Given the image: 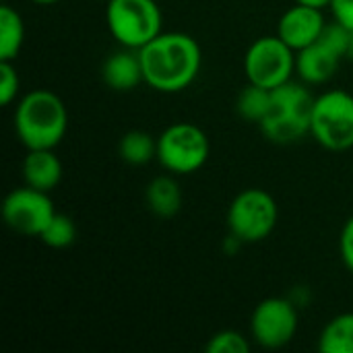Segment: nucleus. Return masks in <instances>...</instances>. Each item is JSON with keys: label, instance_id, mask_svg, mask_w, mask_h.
<instances>
[{"label": "nucleus", "instance_id": "nucleus-1", "mask_svg": "<svg viewBox=\"0 0 353 353\" xmlns=\"http://www.w3.org/2000/svg\"><path fill=\"white\" fill-rule=\"evenodd\" d=\"M145 83L159 93H180L188 89L203 66L199 41L182 31H161L139 50Z\"/></svg>", "mask_w": 353, "mask_h": 353}, {"label": "nucleus", "instance_id": "nucleus-2", "mask_svg": "<svg viewBox=\"0 0 353 353\" xmlns=\"http://www.w3.org/2000/svg\"><path fill=\"white\" fill-rule=\"evenodd\" d=\"M12 124L27 151L56 149L68 130V110L54 91L33 89L19 97Z\"/></svg>", "mask_w": 353, "mask_h": 353}, {"label": "nucleus", "instance_id": "nucleus-3", "mask_svg": "<svg viewBox=\"0 0 353 353\" xmlns=\"http://www.w3.org/2000/svg\"><path fill=\"white\" fill-rule=\"evenodd\" d=\"M314 95L306 83L288 81L271 91V108L259 124L267 141L294 145L310 134Z\"/></svg>", "mask_w": 353, "mask_h": 353}, {"label": "nucleus", "instance_id": "nucleus-4", "mask_svg": "<svg viewBox=\"0 0 353 353\" xmlns=\"http://www.w3.org/2000/svg\"><path fill=\"white\" fill-rule=\"evenodd\" d=\"M105 25L120 46L141 50L163 31V14L157 0H108Z\"/></svg>", "mask_w": 353, "mask_h": 353}, {"label": "nucleus", "instance_id": "nucleus-5", "mask_svg": "<svg viewBox=\"0 0 353 353\" xmlns=\"http://www.w3.org/2000/svg\"><path fill=\"white\" fill-rule=\"evenodd\" d=\"M353 43V31L345 29L341 23H327L321 37L308 48L296 52V74L306 85H325L329 83L341 60L350 56Z\"/></svg>", "mask_w": 353, "mask_h": 353}, {"label": "nucleus", "instance_id": "nucleus-6", "mask_svg": "<svg viewBox=\"0 0 353 353\" xmlns=\"http://www.w3.org/2000/svg\"><path fill=\"white\" fill-rule=\"evenodd\" d=\"M310 137L327 151L353 147V95L345 89H329L314 97Z\"/></svg>", "mask_w": 353, "mask_h": 353}, {"label": "nucleus", "instance_id": "nucleus-7", "mask_svg": "<svg viewBox=\"0 0 353 353\" xmlns=\"http://www.w3.org/2000/svg\"><path fill=\"white\" fill-rule=\"evenodd\" d=\"M211 153L209 137L192 122H174L157 137V161L174 176L199 172Z\"/></svg>", "mask_w": 353, "mask_h": 353}, {"label": "nucleus", "instance_id": "nucleus-8", "mask_svg": "<svg viewBox=\"0 0 353 353\" xmlns=\"http://www.w3.org/2000/svg\"><path fill=\"white\" fill-rule=\"evenodd\" d=\"M225 221L230 234L244 244H259L273 234L279 221V207L267 190L246 188L230 203Z\"/></svg>", "mask_w": 353, "mask_h": 353}, {"label": "nucleus", "instance_id": "nucleus-9", "mask_svg": "<svg viewBox=\"0 0 353 353\" xmlns=\"http://www.w3.org/2000/svg\"><path fill=\"white\" fill-rule=\"evenodd\" d=\"M296 72V52L275 33L254 39L244 54V74L248 83L275 89L292 81Z\"/></svg>", "mask_w": 353, "mask_h": 353}, {"label": "nucleus", "instance_id": "nucleus-10", "mask_svg": "<svg viewBox=\"0 0 353 353\" xmlns=\"http://www.w3.org/2000/svg\"><path fill=\"white\" fill-rule=\"evenodd\" d=\"M298 304L290 298H265L256 304L250 319L252 341L263 350H281L298 333Z\"/></svg>", "mask_w": 353, "mask_h": 353}, {"label": "nucleus", "instance_id": "nucleus-11", "mask_svg": "<svg viewBox=\"0 0 353 353\" xmlns=\"http://www.w3.org/2000/svg\"><path fill=\"white\" fill-rule=\"evenodd\" d=\"M56 213L58 211L54 209L50 192L31 188L27 184L12 188L2 203V219L6 228L29 238H39Z\"/></svg>", "mask_w": 353, "mask_h": 353}, {"label": "nucleus", "instance_id": "nucleus-12", "mask_svg": "<svg viewBox=\"0 0 353 353\" xmlns=\"http://www.w3.org/2000/svg\"><path fill=\"white\" fill-rule=\"evenodd\" d=\"M325 27H327V21H325L323 8L296 2L279 17L277 35L294 52H300L308 48L310 43H314L321 37Z\"/></svg>", "mask_w": 353, "mask_h": 353}, {"label": "nucleus", "instance_id": "nucleus-13", "mask_svg": "<svg viewBox=\"0 0 353 353\" xmlns=\"http://www.w3.org/2000/svg\"><path fill=\"white\" fill-rule=\"evenodd\" d=\"M101 79L112 91L118 93L132 91L141 83H145L139 50L120 46V50L112 52L101 64Z\"/></svg>", "mask_w": 353, "mask_h": 353}, {"label": "nucleus", "instance_id": "nucleus-14", "mask_svg": "<svg viewBox=\"0 0 353 353\" xmlns=\"http://www.w3.org/2000/svg\"><path fill=\"white\" fill-rule=\"evenodd\" d=\"M23 182L31 188L52 192L62 182V161L54 149H31L27 151L23 165Z\"/></svg>", "mask_w": 353, "mask_h": 353}, {"label": "nucleus", "instance_id": "nucleus-15", "mask_svg": "<svg viewBox=\"0 0 353 353\" xmlns=\"http://www.w3.org/2000/svg\"><path fill=\"white\" fill-rule=\"evenodd\" d=\"M182 201H184L182 188L178 180L174 178V174L170 172L155 176L145 188V203L155 217H161V219L176 217L182 209Z\"/></svg>", "mask_w": 353, "mask_h": 353}, {"label": "nucleus", "instance_id": "nucleus-16", "mask_svg": "<svg viewBox=\"0 0 353 353\" xmlns=\"http://www.w3.org/2000/svg\"><path fill=\"white\" fill-rule=\"evenodd\" d=\"M25 43V23L17 8L0 6V60H17Z\"/></svg>", "mask_w": 353, "mask_h": 353}, {"label": "nucleus", "instance_id": "nucleus-17", "mask_svg": "<svg viewBox=\"0 0 353 353\" xmlns=\"http://www.w3.org/2000/svg\"><path fill=\"white\" fill-rule=\"evenodd\" d=\"M118 155L128 165H147L157 159V139L147 130H128L118 143Z\"/></svg>", "mask_w": 353, "mask_h": 353}, {"label": "nucleus", "instance_id": "nucleus-18", "mask_svg": "<svg viewBox=\"0 0 353 353\" xmlns=\"http://www.w3.org/2000/svg\"><path fill=\"white\" fill-rule=\"evenodd\" d=\"M319 350L323 353H353V312H341L323 327Z\"/></svg>", "mask_w": 353, "mask_h": 353}, {"label": "nucleus", "instance_id": "nucleus-19", "mask_svg": "<svg viewBox=\"0 0 353 353\" xmlns=\"http://www.w3.org/2000/svg\"><path fill=\"white\" fill-rule=\"evenodd\" d=\"M271 91L273 89H265L261 85L248 83L236 99V110L240 118L246 122L261 124L271 108Z\"/></svg>", "mask_w": 353, "mask_h": 353}, {"label": "nucleus", "instance_id": "nucleus-20", "mask_svg": "<svg viewBox=\"0 0 353 353\" xmlns=\"http://www.w3.org/2000/svg\"><path fill=\"white\" fill-rule=\"evenodd\" d=\"M39 240H41L46 246L56 248V250L68 248V246H72L74 240H77V225H74V221H72L68 215L56 213V215L52 217V221L46 225V230L41 232Z\"/></svg>", "mask_w": 353, "mask_h": 353}, {"label": "nucleus", "instance_id": "nucleus-21", "mask_svg": "<svg viewBox=\"0 0 353 353\" xmlns=\"http://www.w3.org/2000/svg\"><path fill=\"white\" fill-rule=\"evenodd\" d=\"M207 353H248L250 352V341L246 335H242L240 331L234 329H223L215 335L209 337L207 345H205Z\"/></svg>", "mask_w": 353, "mask_h": 353}, {"label": "nucleus", "instance_id": "nucleus-22", "mask_svg": "<svg viewBox=\"0 0 353 353\" xmlns=\"http://www.w3.org/2000/svg\"><path fill=\"white\" fill-rule=\"evenodd\" d=\"M21 79L12 60H0V103L10 105L19 97Z\"/></svg>", "mask_w": 353, "mask_h": 353}, {"label": "nucleus", "instance_id": "nucleus-23", "mask_svg": "<svg viewBox=\"0 0 353 353\" xmlns=\"http://www.w3.org/2000/svg\"><path fill=\"white\" fill-rule=\"evenodd\" d=\"M339 254L345 269L353 275V215L343 223L339 234Z\"/></svg>", "mask_w": 353, "mask_h": 353}, {"label": "nucleus", "instance_id": "nucleus-24", "mask_svg": "<svg viewBox=\"0 0 353 353\" xmlns=\"http://www.w3.org/2000/svg\"><path fill=\"white\" fill-rule=\"evenodd\" d=\"M331 12H333V21L353 31V0H333Z\"/></svg>", "mask_w": 353, "mask_h": 353}, {"label": "nucleus", "instance_id": "nucleus-25", "mask_svg": "<svg viewBox=\"0 0 353 353\" xmlns=\"http://www.w3.org/2000/svg\"><path fill=\"white\" fill-rule=\"evenodd\" d=\"M294 2H300V4H308V6H316V8H327V6H331V2L333 0H294Z\"/></svg>", "mask_w": 353, "mask_h": 353}, {"label": "nucleus", "instance_id": "nucleus-26", "mask_svg": "<svg viewBox=\"0 0 353 353\" xmlns=\"http://www.w3.org/2000/svg\"><path fill=\"white\" fill-rule=\"evenodd\" d=\"M31 2H35V4H43V6H50V4H56V2H60V0H31Z\"/></svg>", "mask_w": 353, "mask_h": 353}, {"label": "nucleus", "instance_id": "nucleus-27", "mask_svg": "<svg viewBox=\"0 0 353 353\" xmlns=\"http://www.w3.org/2000/svg\"><path fill=\"white\" fill-rule=\"evenodd\" d=\"M2 2H6V0H2Z\"/></svg>", "mask_w": 353, "mask_h": 353}, {"label": "nucleus", "instance_id": "nucleus-28", "mask_svg": "<svg viewBox=\"0 0 353 353\" xmlns=\"http://www.w3.org/2000/svg\"><path fill=\"white\" fill-rule=\"evenodd\" d=\"M105 2H108V0H105Z\"/></svg>", "mask_w": 353, "mask_h": 353}]
</instances>
